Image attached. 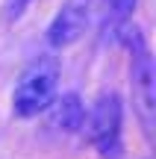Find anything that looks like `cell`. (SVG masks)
Listing matches in <instances>:
<instances>
[{
  "label": "cell",
  "instance_id": "7",
  "mask_svg": "<svg viewBox=\"0 0 156 159\" xmlns=\"http://www.w3.org/2000/svg\"><path fill=\"white\" fill-rule=\"evenodd\" d=\"M29 3H33V0H3V6H0V12H3V21H6V24L21 21Z\"/></svg>",
  "mask_w": 156,
  "mask_h": 159
},
{
  "label": "cell",
  "instance_id": "1",
  "mask_svg": "<svg viewBox=\"0 0 156 159\" xmlns=\"http://www.w3.org/2000/svg\"><path fill=\"white\" fill-rule=\"evenodd\" d=\"M56 85H59V59L50 53L35 56L21 71L15 89H12L15 118H35L38 112L50 109V103L56 100Z\"/></svg>",
  "mask_w": 156,
  "mask_h": 159
},
{
  "label": "cell",
  "instance_id": "4",
  "mask_svg": "<svg viewBox=\"0 0 156 159\" xmlns=\"http://www.w3.org/2000/svg\"><path fill=\"white\" fill-rule=\"evenodd\" d=\"M88 18H91V0H65L53 21L47 24V44L53 50L77 44L86 35Z\"/></svg>",
  "mask_w": 156,
  "mask_h": 159
},
{
  "label": "cell",
  "instance_id": "2",
  "mask_svg": "<svg viewBox=\"0 0 156 159\" xmlns=\"http://www.w3.org/2000/svg\"><path fill=\"white\" fill-rule=\"evenodd\" d=\"M124 44L130 47V85H133V103L145 133L150 136L156 124V71H153V56L147 39L141 35L139 27H127L121 33Z\"/></svg>",
  "mask_w": 156,
  "mask_h": 159
},
{
  "label": "cell",
  "instance_id": "3",
  "mask_svg": "<svg viewBox=\"0 0 156 159\" xmlns=\"http://www.w3.org/2000/svg\"><path fill=\"white\" fill-rule=\"evenodd\" d=\"M82 130L88 133V142L100 159H124V100L118 91H103L91 109H86V124Z\"/></svg>",
  "mask_w": 156,
  "mask_h": 159
},
{
  "label": "cell",
  "instance_id": "5",
  "mask_svg": "<svg viewBox=\"0 0 156 159\" xmlns=\"http://www.w3.org/2000/svg\"><path fill=\"white\" fill-rule=\"evenodd\" d=\"M50 124L56 127L59 133H80L82 124H86V103L80 100V94L68 91V94L56 97L50 103Z\"/></svg>",
  "mask_w": 156,
  "mask_h": 159
},
{
  "label": "cell",
  "instance_id": "6",
  "mask_svg": "<svg viewBox=\"0 0 156 159\" xmlns=\"http://www.w3.org/2000/svg\"><path fill=\"white\" fill-rule=\"evenodd\" d=\"M136 6H139V0H103V15H100L103 39H112V41L121 39V33L130 27Z\"/></svg>",
  "mask_w": 156,
  "mask_h": 159
}]
</instances>
